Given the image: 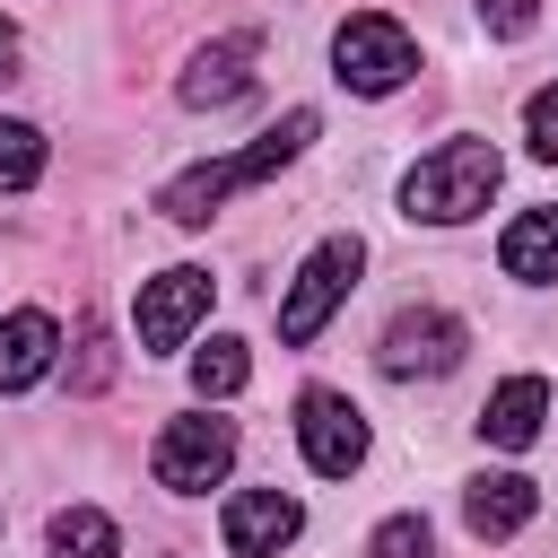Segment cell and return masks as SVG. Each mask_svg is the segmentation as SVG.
<instances>
[{
  "label": "cell",
  "instance_id": "6da1fadb",
  "mask_svg": "<svg viewBox=\"0 0 558 558\" xmlns=\"http://www.w3.org/2000/svg\"><path fill=\"white\" fill-rule=\"evenodd\" d=\"M323 131V113L314 105H288L253 148H235V157H209V166H192V174H174L166 192H157V209L174 218V227H209L218 218V201H235V192H253V183H270L279 166H296L305 157V140Z\"/></svg>",
  "mask_w": 558,
  "mask_h": 558
},
{
  "label": "cell",
  "instance_id": "7a4b0ae2",
  "mask_svg": "<svg viewBox=\"0 0 558 558\" xmlns=\"http://www.w3.org/2000/svg\"><path fill=\"white\" fill-rule=\"evenodd\" d=\"M497 174H506V157H497L488 140H445V148H427V157L401 174V218H410V227H462V218L488 209Z\"/></svg>",
  "mask_w": 558,
  "mask_h": 558
},
{
  "label": "cell",
  "instance_id": "3957f363",
  "mask_svg": "<svg viewBox=\"0 0 558 558\" xmlns=\"http://www.w3.org/2000/svg\"><path fill=\"white\" fill-rule=\"evenodd\" d=\"M410 70H418V44H410L401 17H384V9L340 17V35H331V78H340L349 96H392Z\"/></svg>",
  "mask_w": 558,
  "mask_h": 558
},
{
  "label": "cell",
  "instance_id": "277c9868",
  "mask_svg": "<svg viewBox=\"0 0 558 558\" xmlns=\"http://www.w3.org/2000/svg\"><path fill=\"white\" fill-rule=\"evenodd\" d=\"M357 270H366V244H357V235H323V244L305 253V270H296V288L279 296V340H288V349H305V340H323V323L340 314V296L357 288Z\"/></svg>",
  "mask_w": 558,
  "mask_h": 558
},
{
  "label": "cell",
  "instance_id": "5b68a950",
  "mask_svg": "<svg viewBox=\"0 0 558 558\" xmlns=\"http://www.w3.org/2000/svg\"><path fill=\"white\" fill-rule=\"evenodd\" d=\"M227 462H235V418H218V410H209V418H166V436H157V453H148L157 488H174V497L218 488Z\"/></svg>",
  "mask_w": 558,
  "mask_h": 558
},
{
  "label": "cell",
  "instance_id": "8992f818",
  "mask_svg": "<svg viewBox=\"0 0 558 558\" xmlns=\"http://www.w3.org/2000/svg\"><path fill=\"white\" fill-rule=\"evenodd\" d=\"M462 349H471V331H462L453 314H436V305H410V314H392V323H384V349H375V366H384L392 384H410V375H453V366H462Z\"/></svg>",
  "mask_w": 558,
  "mask_h": 558
},
{
  "label": "cell",
  "instance_id": "52a82bcc",
  "mask_svg": "<svg viewBox=\"0 0 558 558\" xmlns=\"http://www.w3.org/2000/svg\"><path fill=\"white\" fill-rule=\"evenodd\" d=\"M296 445H305V462L323 471V480H349L357 462H366V410L349 401V392H305L296 401Z\"/></svg>",
  "mask_w": 558,
  "mask_h": 558
},
{
  "label": "cell",
  "instance_id": "ba28073f",
  "mask_svg": "<svg viewBox=\"0 0 558 558\" xmlns=\"http://www.w3.org/2000/svg\"><path fill=\"white\" fill-rule=\"evenodd\" d=\"M209 314V270H157L140 279V349H183Z\"/></svg>",
  "mask_w": 558,
  "mask_h": 558
},
{
  "label": "cell",
  "instance_id": "9c48e42d",
  "mask_svg": "<svg viewBox=\"0 0 558 558\" xmlns=\"http://www.w3.org/2000/svg\"><path fill=\"white\" fill-rule=\"evenodd\" d=\"M218 532H227L235 558H279V549L305 532V514H296V497H279V488H235L227 514H218Z\"/></svg>",
  "mask_w": 558,
  "mask_h": 558
},
{
  "label": "cell",
  "instance_id": "30bf717a",
  "mask_svg": "<svg viewBox=\"0 0 558 558\" xmlns=\"http://www.w3.org/2000/svg\"><path fill=\"white\" fill-rule=\"evenodd\" d=\"M532 514H541V488H532L523 471H480V480L462 488V523H471L480 541H514Z\"/></svg>",
  "mask_w": 558,
  "mask_h": 558
},
{
  "label": "cell",
  "instance_id": "8fae6325",
  "mask_svg": "<svg viewBox=\"0 0 558 558\" xmlns=\"http://www.w3.org/2000/svg\"><path fill=\"white\" fill-rule=\"evenodd\" d=\"M235 96H253V35H218V44H201L192 70H183V105L218 113V105H235Z\"/></svg>",
  "mask_w": 558,
  "mask_h": 558
},
{
  "label": "cell",
  "instance_id": "7c38bea8",
  "mask_svg": "<svg viewBox=\"0 0 558 558\" xmlns=\"http://www.w3.org/2000/svg\"><path fill=\"white\" fill-rule=\"evenodd\" d=\"M541 418H549V384H541V375H506V384L488 392V410H480V436L506 445V453H523V445L541 436Z\"/></svg>",
  "mask_w": 558,
  "mask_h": 558
},
{
  "label": "cell",
  "instance_id": "4fadbf2b",
  "mask_svg": "<svg viewBox=\"0 0 558 558\" xmlns=\"http://www.w3.org/2000/svg\"><path fill=\"white\" fill-rule=\"evenodd\" d=\"M52 349H61L52 314H44V305H17V314L0 323V392H26V384L52 366Z\"/></svg>",
  "mask_w": 558,
  "mask_h": 558
},
{
  "label": "cell",
  "instance_id": "5bb4252c",
  "mask_svg": "<svg viewBox=\"0 0 558 558\" xmlns=\"http://www.w3.org/2000/svg\"><path fill=\"white\" fill-rule=\"evenodd\" d=\"M497 262H506V279H558V209H523L506 227Z\"/></svg>",
  "mask_w": 558,
  "mask_h": 558
},
{
  "label": "cell",
  "instance_id": "9a60e30c",
  "mask_svg": "<svg viewBox=\"0 0 558 558\" xmlns=\"http://www.w3.org/2000/svg\"><path fill=\"white\" fill-rule=\"evenodd\" d=\"M52 558H122V532L96 506H61L52 514Z\"/></svg>",
  "mask_w": 558,
  "mask_h": 558
},
{
  "label": "cell",
  "instance_id": "2e32d148",
  "mask_svg": "<svg viewBox=\"0 0 558 558\" xmlns=\"http://www.w3.org/2000/svg\"><path fill=\"white\" fill-rule=\"evenodd\" d=\"M244 375H253L244 340H209V349L192 357V392H201V401H227V392H244Z\"/></svg>",
  "mask_w": 558,
  "mask_h": 558
},
{
  "label": "cell",
  "instance_id": "e0dca14e",
  "mask_svg": "<svg viewBox=\"0 0 558 558\" xmlns=\"http://www.w3.org/2000/svg\"><path fill=\"white\" fill-rule=\"evenodd\" d=\"M44 174V131L35 122H0V192H26Z\"/></svg>",
  "mask_w": 558,
  "mask_h": 558
},
{
  "label": "cell",
  "instance_id": "ac0fdd59",
  "mask_svg": "<svg viewBox=\"0 0 558 558\" xmlns=\"http://www.w3.org/2000/svg\"><path fill=\"white\" fill-rule=\"evenodd\" d=\"M105 384H113V340H105V323H87L78 357H70V392H105Z\"/></svg>",
  "mask_w": 558,
  "mask_h": 558
},
{
  "label": "cell",
  "instance_id": "d6986e66",
  "mask_svg": "<svg viewBox=\"0 0 558 558\" xmlns=\"http://www.w3.org/2000/svg\"><path fill=\"white\" fill-rule=\"evenodd\" d=\"M366 549L375 558H436V532H427V514H392V523H375Z\"/></svg>",
  "mask_w": 558,
  "mask_h": 558
},
{
  "label": "cell",
  "instance_id": "ffe728a7",
  "mask_svg": "<svg viewBox=\"0 0 558 558\" xmlns=\"http://www.w3.org/2000/svg\"><path fill=\"white\" fill-rule=\"evenodd\" d=\"M523 140H532V157H558V87H541L523 105Z\"/></svg>",
  "mask_w": 558,
  "mask_h": 558
},
{
  "label": "cell",
  "instance_id": "44dd1931",
  "mask_svg": "<svg viewBox=\"0 0 558 558\" xmlns=\"http://www.w3.org/2000/svg\"><path fill=\"white\" fill-rule=\"evenodd\" d=\"M480 17H488V35H532L541 0H480Z\"/></svg>",
  "mask_w": 558,
  "mask_h": 558
},
{
  "label": "cell",
  "instance_id": "7402d4cb",
  "mask_svg": "<svg viewBox=\"0 0 558 558\" xmlns=\"http://www.w3.org/2000/svg\"><path fill=\"white\" fill-rule=\"evenodd\" d=\"M0 78H17V26L0 17Z\"/></svg>",
  "mask_w": 558,
  "mask_h": 558
}]
</instances>
